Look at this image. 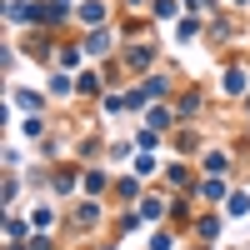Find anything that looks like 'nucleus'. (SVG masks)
<instances>
[{"instance_id": "1", "label": "nucleus", "mask_w": 250, "mask_h": 250, "mask_svg": "<svg viewBox=\"0 0 250 250\" xmlns=\"http://www.w3.org/2000/svg\"><path fill=\"white\" fill-rule=\"evenodd\" d=\"M225 90L240 95V90H245V70H225Z\"/></svg>"}]
</instances>
